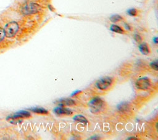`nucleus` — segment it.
Wrapping results in <instances>:
<instances>
[{
  "label": "nucleus",
  "instance_id": "ddd939ff",
  "mask_svg": "<svg viewBox=\"0 0 158 140\" xmlns=\"http://www.w3.org/2000/svg\"><path fill=\"white\" fill-rule=\"evenodd\" d=\"M110 29L112 32H116V33H123V30L122 29V28L120 27L119 26H116V25H112Z\"/></svg>",
  "mask_w": 158,
  "mask_h": 140
},
{
  "label": "nucleus",
  "instance_id": "f257e3e1",
  "mask_svg": "<svg viewBox=\"0 0 158 140\" xmlns=\"http://www.w3.org/2000/svg\"><path fill=\"white\" fill-rule=\"evenodd\" d=\"M90 111L92 113H98L105 108V102L99 97L93 98L88 103Z\"/></svg>",
  "mask_w": 158,
  "mask_h": 140
},
{
  "label": "nucleus",
  "instance_id": "0eeeda50",
  "mask_svg": "<svg viewBox=\"0 0 158 140\" xmlns=\"http://www.w3.org/2000/svg\"><path fill=\"white\" fill-rule=\"evenodd\" d=\"M56 102H57V104H58L61 106H71L75 104V101L69 98L61 99L58 100Z\"/></svg>",
  "mask_w": 158,
  "mask_h": 140
},
{
  "label": "nucleus",
  "instance_id": "f8f14e48",
  "mask_svg": "<svg viewBox=\"0 0 158 140\" xmlns=\"http://www.w3.org/2000/svg\"><path fill=\"white\" fill-rule=\"evenodd\" d=\"M117 109L120 112H126L129 109V104L127 102H122L118 105Z\"/></svg>",
  "mask_w": 158,
  "mask_h": 140
},
{
  "label": "nucleus",
  "instance_id": "dca6fc26",
  "mask_svg": "<svg viewBox=\"0 0 158 140\" xmlns=\"http://www.w3.org/2000/svg\"><path fill=\"white\" fill-rule=\"evenodd\" d=\"M128 14L131 16H135L137 14V10L135 9H130L128 11Z\"/></svg>",
  "mask_w": 158,
  "mask_h": 140
},
{
  "label": "nucleus",
  "instance_id": "aec40b11",
  "mask_svg": "<svg viewBox=\"0 0 158 140\" xmlns=\"http://www.w3.org/2000/svg\"><path fill=\"white\" fill-rule=\"evenodd\" d=\"M125 27L127 30H130V27H129V26H128L127 24H125Z\"/></svg>",
  "mask_w": 158,
  "mask_h": 140
},
{
  "label": "nucleus",
  "instance_id": "a211bd4d",
  "mask_svg": "<svg viewBox=\"0 0 158 140\" xmlns=\"http://www.w3.org/2000/svg\"><path fill=\"white\" fill-rule=\"evenodd\" d=\"M134 39L135 40V41H137V42H140L141 41V37H140V35L138 34H135L134 35Z\"/></svg>",
  "mask_w": 158,
  "mask_h": 140
},
{
  "label": "nucleus",
  "instance_id": "423d86ee",
  "mask_svg": "<svg viewBox=\"0 0 158 140\" xmlns=\"http://www.w3.org/2000/svg\"><path fill=\"white\" fill-rule=\"evenodd\" d=\"M135 85H136V87L139 90H148L151 86V81L148 77H143L137 80Z\"/></svg>",
  "mask_w": 158,
  "mask_h": 140
},
{
  "label": "nucleus",
  "instance_id": "39448f33",
  "mask_svg": "<svg viewBox=\"0 0 158 140\" xmlns=\"http://www.w3.org/2000/svg\"><path fill=\"white\" fill-rule=\"evenodd\" d=\"M112 83V79L109 77H105L99 79L96 83V87L101 90H105L110 87Z\"/></svg>",
  "mask_w": 158,
  "mask_h": 140
},
{
  "label": "nucleus",
  "instance_id": "1a4fd4ad",
  "mask_svg": "<svg viewBox=\"0 0 158 140\" xmlns=\"http://www.w3.org/2000/svg\"><path fill=\"white\" fill-rule=\"evenodd\" d=\"M139 50L143 55H148L150 52L148 46L145 43H143L139 46Z\"/></svg>",
  "mask_w": 158,
  "mask_h": 140
},
{
  "label": "nucleus",
  "instance_id": "4be33fe9",
  "mask_svg": "<svg viewBox=\"0 0 158 140\" xmlns=\"http://www.w3.org/2000/svg\"><path fill=\"white\" fill-rule=\"evenodd\" d=\"M127 139H137V138L135 137H130V138H128Z\"/></svg>",
  "mask_w": 158,
  "mask_h": 140
},
{
  "label": "nucleus",
  "instance_id": "9d476101",
  "mask_svg": "<svg viewBox=\"0 0 158 140\" xmlns=\"http://www.w3.org/2000/svg\"><path fill=\"white\" fill-rule=\"evenodd\" d=\"M30 111L39 114H47L48 113V111L45 109H43L42 108H34L30 109Z\"/></svg>",
  "mask_w": 158,
  "mask_h": 140
},
{
  "label": "nucleus",
  "instance_id": "4468645a",
  "mask_svg": "<svg viewBox=\"0 0 158 140\" xmlns=\"http://www.w3.org/2000/svg\"><path fill=\"white\" fill-rule=\"evenodd\" d=\"M122 19V17L119 15H113L110 17V20L112 22H117Z\"/></svg>",
  "mask_w": 158,
  "mask_h": 140
},
{
  "label": "nucleus",
  "instance_id": "9b49d317",
  "mask_svg": "<svg viewBox=\"0 0 158 140\" xmlns=\"http://www.w3.org/2000/svg\"><path fill=\"white\" fill-rule=\"evenodd\" d=\"M74 120L76 122H81L82 123H85V124L88 123V120H87V119L84 116H83L82 115H75L74 117Z\"/></svg>",
  "mask_w": 158,
  "mask_h": 140
},
{
  "label": "nucleus",
  "instance_id": "6e6552de",
  "mask_svg": "<svg viewBox=\"0 0 158 140\" xmlns=\"http://www.w3.org/2000/svg\"><path fill=\"white\" fill-rule=\"evenodd\" d=\"M54 112L56 114L61 115H71L72 112L68 109L64 108H56L54 109Z\"/></svg>",
  "mask_w": 158,
  "mask_h": 140
},
{
  "label": "nucleus",
  "instance_id": "f03ea898",
  "mask_svg": "<svg viewBox=\"0 0 158 140\" xmlns=\"http://www.w3.org/2000/svg\"><path fill=\"white\" fill-rule=\"evenodd\" d=\"M19 29L18 23L15 21L10 22L6 25L4 30L5 32V35L8 38L14 37Z\"/></svg>",
  "mask_w": 158,
  "mask_h": 140
},
{
  "label": "nucleus",
  "instance_id": "6ab92c4d",
  "mask_svg": "<svg viewBox=\"0 0 158 140\" xmlns=\"http://www.w3.org/2000/svg\"><path fill=\"white\" fill-rule=\"evenodd\" d=\"M81 92V91H75V92H74V93H73V94L72 95V96H74V95H77V94H78V93H80Z\"/></svg>",
  "mask_w": 158,
  "mask_h": 140
},
{
  "label": "nucleus",
  "instance_id": "7ed1b4c3",
  "mask_svg": "<svg viewBox=\"0 0 158 140\" xmlns=\"http://www.w3.org/2000/svg\"><path fill=\"white\" fill-rule=\"evenodd\" d=\"M31 116L30 113L26 111H20L14 115H9L7 117L6 120L11 122V123H20L22 122L20 120L22 118H29Z\"/></svg>",
  "mask_w": 158,
  "mask_h": 140
},
{
  "label": "nucleus",
  "instance_id": "412c9836",
  "mask_svg": "<svg viewBox=\"0 0 158 140\" xmlns=\"http://www.w3.org/2000/svg\"><path fill=\"white\" fill-rule=\"evenodd\" d=\"M153 41H154L156 44H157V37L154 38L153 39Z\"/></svg>",
  "mask_w": 158,
  "mask_h": 140
},
{
  "label": "nucleus",
  "instance_id": "2eb2a0df",
  "mask_svg": "<svg viewBox=\"0 0 158 140\" xmlns=\"http://www.w3.org/2000/svg\"><path fill=\"white\" fill-rule=\"evenodd\" d=\"M5 32L4 29L0 27V42H2L5 38Z\"/></svg>",
  "mask_w": 158,
  "mask_h": 140
},
{
  "label": "nucleus",
  "instance_id": "20e7f679",
  "mask_svg": "<svg viewBox=\"0 0 158 140\" xmlns=\"http://www.w3.org/2000/svg\"><path fill=\"white\" fill-rule=\"evenodd\" d=\"M41 10V7L36 3H29L25 5L22 9V13L25 15L36 14Z\"/></svg>",
  "mask_w": 158,
  "mask_h": 140
},
{
  "label": "nucleus",
  "instance_id": "f3484780",
  "mask_svg": "<svg viewBox=\"0 0 158 140\" xmlns=\"http://www.w3.org/2000/svg\"><path fill=\"white\" fill-rule=\"evenodd\" d=\"M157 63H158V62H157V61L156 60V61H153V62H151V64H150L151 67L153 69L155 70V71H157V70H158Z\"/></svg>",
  "mask_w": 158,
  "mask_h": 140
}]
</instances>
